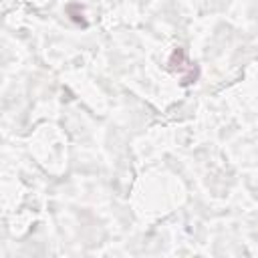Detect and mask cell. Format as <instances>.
<instances>
[{
    "label": "cell",
    "mask_w": 258,
    "mask_h": 258,
    "mask_svg": "<svg viewBox=\"0 0 258 258\" xmlns=\"http://www.w3.org/2000/svg\"><path fill=\"white\" fill-rule=\"evenodd\" d=\"M67 12L71 14V18H73L75 22H79V24L87 26V20L83 18V8H81L79 4H69V6H67Z\"/></svg>",
    "instance_id": "7a4b0ae2"
},
{
    "label": "cell",
    "mask_w": 258,
    "mask_h": 258,
    "mask_svg": "<svg viewBox=\"0 0 258 258\" xmlns=\"http://www.w3.org/2000/svg\"><path fill=\"white\" fill-rule=\"evenodd\" d=\"M169 64H171V69L177 71V73H181V71H185V69L191 71V73H198V69L194 67V62L187 60L183 48H175V50L171 52V56H169Z\"/></svg>",
    "instance_id": "6da1fadb"
}]
</instances>
